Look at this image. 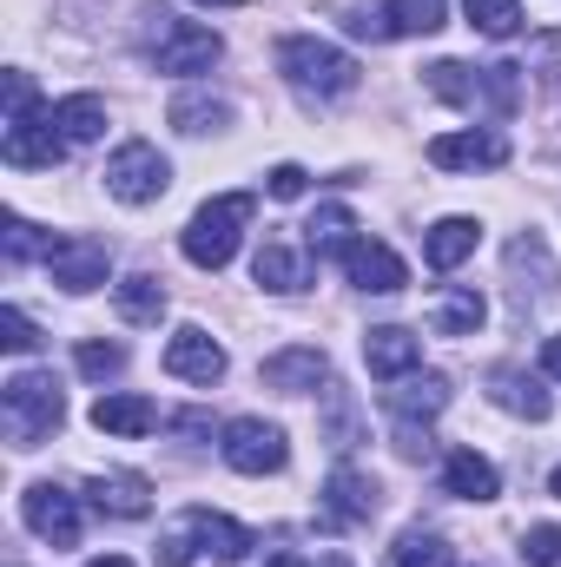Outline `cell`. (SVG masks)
Here are the masks:
<instances>
[{
	"label": "cell",
	"mask_w": 561,
	"mask_h": 567,
	"mask_svg": "<svg viewBox=\"0 0 561 567\" xmlns=\"http://www.w3.org/2000/svg\"><path fill=\"white\" fill-rule=\"evenodd\" d=\"M93 429L100 435H152L159 429V410L145 396H100L93 403Z\"/></svg>",
	"instance_id": "cell-23"
},
{
	"label": "cell",
	"mask_w": 561,
	"mask_h": 567,
	"mask_svg": "<svg viewBox=\"0 0 561 567\" xmlns=\"http://www.w3.org/2000/svg\"><path fill=\"white\" fill-rule=\"evenodd\" d=\"M476 238H482V225H476V218H436V225H429V238H422L429 271H456L462 258H476Z\"/></svg>",
	"instance_id": "cell-20"
},
{
	"label": "cell",
	"mask_w": 561,
	"mask_h": 567,
	"mask_svg": "<svg viewBox=\"0 0 561 567\" xmlns=\"http://www.w3.org/2000/svg\"><path fill=\"white\" fill-rule=\"evenodd\" d=\"M225 462L238 468V475H278L284 462H290V442H284L278 423H265V416H238V423H225Z\"/></svg>",
	"instance_id": "cell-7"
},
{
	"label": "cell",
	"mask_w": 561,
	"mask_h": 567,
	"mask_svg": "<svg viewBox=\"0 0 561 567\" xmlns=\"http://www.w3.org/2000/svg\"><path fill=\"white\" fill-rule=\"evenodd\" d=\"M364 363H370V377L397 383L422 363V337L404 330V323H377V330H364Z\"/></svg>",
	"instance_id": "cell-15"
},
{
	"label": "cell",
	"mask_w": 561,
	"mask_h": 567,
	"mask_svg": "<svg viewBox=\"0 0 561 567\" xmlns=\"http://www.w3.org/2000/svg\"><path fill=\"white\" fill-rule=\"evenodd\" d=\"M225 120H232V100H218V93H178V100H172V126L192 133V140H198V133H218Z\"/></svg>",
	"instance_id": "cell-28"
},
{
	"label": "cell",
	"mask_w": 561,
	"mask_h": 567,
	"mask_svg": "<svg viewBox=\"0 0 561 567\" xmlns=\"http://www.w3.org/2000/svg\"><path fill=\"white\" fill-rule=\"evenodd\" d=\"M265 567H310V561H304V555H272Z\"/></svg>",
	"instance_id": "cell-43"
},
{
	"label": "cell",
	"mask_w": 561,
	"mask_h": 567,
	"mask_svg": "<svg viewBox=\"0 0 561 567\" xmlns=\"http://www.w3.org/2000/svg\"><path fill=\"white\" fill-rule=\"evenodd\" d=\"M304 192H310V172H304V165H272V198L290 205V198H304Z\"/></svg>",
	"instance_id": "cell-37"
},
{
	"label": "cell",
	"mask_w": 561,
	"mask_h": 567,
	"mask_svg": "<svg viewBox=\"0 0 561 567\" xmlns=\"http://www.w3.org/2000/svg\"><path fill=\"white\" fill-rule=\"evenodd\" d=\"M20 522H27L47 548H80V502H73L67 488H53V482H33V488L20 495Z\"/></svg>",
	"instance_id": "cell-8"
},
{
	"label": "cell",
	"mask_w": 561,
	"mask_h": 567,
	"mask_svg": "<svg viewBox=\"0 0 561 567\" xmlns=\"http://www.w3.org/2000/svg\"><path fill=\"white\" fill-rule=\"evenodd\" d=\"M185 528H192L198 555H218V561H245V548H252V535L218 508H185Z\"/></svg>",
	"instance_id": "cell-19"
},
{
	"label": "cell",
	"mask_w": 561,
	"mask_h": 567,
	"mask_svg": "<svg viewBox=\"0 0 561 567\" xmlns=\"http://www.w3.org/2000/svg\"><path fill=\"white\" fill-rule=\"evenodd\" d=\"M165 370L178 377V383H218L225 377V350L198 330V323H185V330H172V343H165Z\"/></svg>",
	"instance_id": "cell-14"
},
{
	"label": "cell",
	"mask_w": 561,
	"mask_h": 567,
	"mask_svg": "<svg viewBox=\"0 0 561 567\" xmlns=\"http://www.w3.org/2000/svg\"><path fill=\"white\" fill-rule=\"evenodd\" d=\"M390 410H397L404 423H429V416L449 410V383H442V377H410L404 390H390Z\"/></svg>",
	"instance_id": "cell-27"
},
{
	"label": "cell",
	"mask_w": 561,
	"mask_h": 567,
	"mask_svg": "<svg viewBox=\"0 0 561 567\" xmlns=\"http://www.w3.org/2000/svg\"><path fill=\"white\" fill-rule=\"evenodd\" d=\"M462 13H469V27L489 33V40H509V33L522 27V0H462Z\"/></svg>",
	"instance_id": "cell-32"
},
{
	"label": "cell",
	"mask_w": 561,
	"mask_h": 567,
	"mask_svg": "<svg viewBox=\"0 0 561 567\" xmlns=\"http://www.w3.org/2000/svg\"><path fill=\"white\" fill-rule=\"evenodd\" d=\"M47 120H53V133L67 145H93L106 133V100H100V93H73V100L47 106Z\"/></svg>",
	"instance_id": "cell-21"
},
{
	"label": "cell",
	"mask_w": 561,
	"mask_h": 567,
	"mask_svg": "<svg viewBox=\"0 0 561 567\" xmlns=\"http://www.w3.org/2000/svg\"><path fill=\"white\" fill-rule=\"evenodd\" d=\"M7 165H20V172H53L60 158H67V140L53 133V120L47 113H27V120H7Z\"/></svg>",
	"instance_id": "cell-12"
},
{
	"label": "cell",
	"mask_w": 561,
	"mask_h": 567,
	"mask_svg": "<svg viewBox=\"0 0 561 567\" xmlns=\"http://www.w3.org/2000/svg\"><path fill=\"white\" fill-rule=\"evenodd\" d=\"M265 390H284V396H304V390H317L324 377H330V357L317 350V343H290L278 357H265Z\"/></svg>",
	"instance_id": "cell-16"
},
{
	"label": "cell",
	"mask_w": 561,
	"mask_h": 567,
	"mask_svg": "<svg viewBox=\"0 0 561 567\" xmlns=\"http://www.w3.org/2000/svg\"><path fill=\"white\" fill-rule=\"evenodd\" d=\"M422 80H429L436 100H449V106H462V113H496V120H509V113L522 106V66H462V60H436Z\"/></svg>",
	"instance_id": "cell-1"
},
{
	"label": "cell",
	"mask_w": 561,
	"mask_h": 567,
	"mask_svg": "<svg viewBox=\"0 0 561 567\" xmlns=\"http://www.w3.org/2000/svg\"><path fill=\"white\" fill-rule=\"evenodd\" d=\"M482 317H489V303H482V290H469V284H456V290L436 297V330H442V337H476Z\"/></svg>",
	"instance_id": "cell-25"
},
{
	"label": "cell",
	"mask_w": 561,
	"mask_h": 567,
	"mask_svg": "<svg viewBox=\"0 0 561 567\" xmlns=\"http://www.w3.org/2000/svg\"><path fill=\"white\" fill-rule=\"evenodd\" d=\"M113 303H120L126 323H159L165 317V284L152 278V271H133V278L113 284Z\"/></svg>",
	"instance_id": "cell-26"
},
{
	"label": "cell",
	"mask_w": 561,
	"mask_h": 567,
	"mask_svg": "<svg viewBox=\"0 0 561 567\" xmlns=\"http://www.w3.org/2000/svg\"><path fill=\"white\" fill-rule=\"evenodd\" d=\"M172 429H185V435H205L212 416H198V410H185V416H172Z\"/></svg>",
	"instance_id": "cell-41"
},
{
	"label": "cell",
	"mask_w": 561,
	"mask_h": 567,
	"mask_svg": "<svg viewBox=\"0 0 561 567\" xmlns=\"http://www.w3.org/2000/svg\"><path fill=\"white\" fill-rule=\"evenodd\" d=\"M317 515H324V528H357V522H370L377 515V482L364 475V468H330V482H324V495H317Z\"/></svg>",
	"instance_id": "cell-9"
},
{
	"label": "cell",
	"mask_w": 561,
	"mask_h": 567,
	"mask_svg": "<svg viewBox=\"0 0 561 567\" xmlns=\"http://www.w3.org/2000/svg\"><path fill=\"white\" fill-rule=\"evenodd\" d=\"M0 403H7V435H13V449H40L53 429L67 423V396H60V383L40 377V370L7 377Z\"/></svg>",
	"instance_id": "cell-4"
},
{
	"label": "cell",
	"mask_w": 561,
	"mask_h": 567,
	"mask_svg": "<svg viewBox=\"0 0 561 567\" xmlns=\"http://www.w3.org/2000/svg\"><path fill=\"white\" fill-rule=\"evenodd\" d=\"M47 271H53L60 290H100V284L113 278V251L100 238H60L47 251Z\"/></svg>",
	"instance_id": "cell-11"
},
{
	"label": "cell",
	"mask_w": 561,
	"mask_h": 567,
	"mask_svg": "<svg viewBox=\"0 0 561 567\" xmlns=\"http://www.w3.org/2000/svg\"><path fill=\"white\" fill-rule=\"evenodd\" d=\"M80 377H93V383H106V377H120L126 370V350L120 343H80Z\"/></svg>",
	"instance_id": "cell-33"
},
{
	"label": "cell",
	"mask_w": 561,
	"mask_h": 567,
	"mask_svg": "<svg viewBox=\"0 0 561 567\" xmlns=\"http://www.w3.org/2000/svg\"><path fill=\"white\" fill-rule=\"evenodd\" d=\"M86 567H133V561H120V555H100V561H86Z\"/></svg>",
	"instance_id": "cell-44"
},
{
	"label": "cell",
	"mask_w": 561,
	"mask_h": 567,
	"mask_svg": "<svg viewBox=\"0 0 561 567\" xmlns=\"http://www.w3.org/2000/svg\"><path fill=\"white\" fill-rule=\"evenodd\" d=\"M429 165H442V172H496V165H509V140L496 126L442 133V140H429Z\"/></svg>",
	"instance_id": "cell-10"
},
{
	"label": "cell",
	"mask_w": 561,
	"mask_h": 567,
	"mask_svg": "<svg viewBox=\"0 0 561 567\" xmlns=\"http://www.w3.org/2000/svg\"><path fill=\"white\" fill-rule=\"evenodd\" d=\"M165 185H172V165H165L159 145L126 140L106 158V192H113L120 205H152V198H165Z\"/></svg>",
	"instance_id": "cell-6"
},
{
	"label": "cell",
	"mask_w": 561,
	"mask_h": 567,
	"mask_svg": "<svg viewBox=\"0 0 561 567\" xmlns=\"http://www.w3.org/2000/svg\"><path fill=\"white\" fill-rule=\"evenodd\" d=\"M60 238H40L27 218H7V265H27V258H40V251H53Z\"/></svg>",
	"instance_id": "cell-34"
},
{
	"label": "cell",
	"mask_w": 561,
	"mask_h": 567,
	"mask_svg": "<svg viewBox=\"0 0 561 567\" xmlns=\"http://www.w3.org/2000/svg\"><path fill=\"white\" fill-rule=\"evenodd\" d=\"M252 278L265 284V290H278V297H290V290H304V258L284 238H265L258 258H252Z\"/></svg>",
	"instance_id": "cell-24"
},
{
	"label": "cell",
	"mask_w": 561,
	"mask_h": 567,
	"mask_svg": "<svg viewBox=\"0 0 561 567\" xmlns=\"http://www.w3.org/2000/svg\"><path fill=\"white\" fill-rule=\"evenodd\" d=\"M27 113H33V80L7 73V120H27Z\"/></svg>",
	"instance_id": "cell-39"
},
{
	"label": "cell",
	"mask_w": 561,
	"mask_h": 567,
	"mask_svg": "<svg viewBox=\"0 0 561 567\" xmlns=\"http://www.w3.org/2000/svg\"><path fill=\"white\" fill-rule=\"evenodd\" d=\"M344 278L357 284V290H370V297H397L410 271H404V258L390 251V245H377V238H357L350 251H344Z\"/></svg>",
	"instance_id": "cell-13"
},
{
	"label": "cell",
	"mask_w": 561,
	"mask_h": 567,
	"mask_svg": "<svg viewBox=\"0 0 561 567\" xmlns=\"http://www.w3.org/2000/svg\"><path fill=\"white\" fill-rule=\"evenodd\" d=\"M442 0H390L384 7V27H390V40H417V33H436L442 27Z\"/></svg>",
	"instance_id": "cell-30"
},
{
	"label": "cell",
	"mask_w": 561,
	"mask_h": 567,
	"mask_svg": "<svg viewBox=\"0 0 561 567\" xmlns=\"http://www.w3.org/2000/svg\"><path fill=\"white\" fill-rule=\"evenodd\" d=\"M252 212H258V198H252V192H225V198H205V205L192 212V225L178 231V251H185L198 271H225V265L238 258V238H245Z\"/></svg>",
	"instance_id": "cell-2"
},
{
	"label": "cell",
	"mask_w": 561,
	"mask_h": 567,
	"mask_svg": "<svg viewBox=\"0 0 561 567\" xmlns=\"http://www.w3.org/2000/svg\"><path fill=\"white\" fill-rule=\"evenodd\" d=\"M0 343H7L13 357H27V350H40V330L27 323V310H13V303L0 310Z\"/></svg>",
	"instance_id": "cell-36"
},
{
	"label": "cell",
	"mask_w": 561,
	"mask_h": 567,
	"mask_svg": "<svg viewBox=\"0 0 561 567\" xmlns=\"http://www.w3.org/2000/svg\"><path fill=\"white\" fill-rule=\"evenodd\" d=\"M542 370L561 383V337H549V343H542Z\"/></svg>",
	"instance_id": "cell-42"
},
{
	"label": "cell",
	"mask_w": 561,
	"mask_h": 567,
	"mask_svg": "<svg viewBox=\"0 0 561 567\" xmlns=\"http://www.w3.org/2000/svg\"><path fill=\"white\" fill-rule=\"evenodd\" d=\"M192 555H198V548H192V528L178 522V528L159 542V567H192Z\"/></svg>",
	"instance_id": "cell-38"
},
{
	"label": "cell",
	"mask_w": 561,
	"mask_h": 567,
	"mask_svg": "<svg viewBox=\"0 0 561 567\" xmlns=\"http://www.w3.org/2000/svg\"><path fill=\"white\" fill-rule=\"evenodd\" d=\"M278 73L290 80V93H304V100H344L357 86V60L344 47L317 40V33L278 40Z\"/></svg>",
	"instance_id": "cell-3"
},
{
	"label": "cell",
	"mask_w": 561,
	"mask_h": 567,
	"mask_svg": "<svg viewBox=\"0 0 561 567\" xmlns=\"http://www.w3.org/2000/svg\"><path fill=\"white\" fill-rule=\"evenodd\" d=\"M522 561L529 567H561V528H549V522L529 528V535H522Z\"/></svg>",
	"instance_id": "cell-35"
},
{
	"label": "cell",
	"mask_w": 561,
	"mask_h": 567,
	"mask_svg": "<svg viewBox=\"0 0 561 567\" xmlns=\"http://www.w3.org/2000/svg\"><path fill=\"white\" fill-rule=\"evenodd\" d=\"M198 7H245V0H198Z\"/></svg>",
	"instance_id": "cell-45"
},
{
	"label": "cell",
	"mask_w": 561,
	"mask_h": 567,
	"mask_svg": "<svg viewBox=\"0 0 561 567\" xmlns=\"http://www.w3.org/2000/svg\"><path fill=\"white\" fill-rule=\"evenodd\" d=\"M536 60L549 66V80H555V86H561V33H549V40L536 47Z\"/></svg>",
	"instance_id": "cell-40"
},
{
	"label": "cell",
	"mask_w": 561,
	"mask_h": 567,
	"mask_svg": "<svg viewBox=\"0 0 561 567\" xmlns=\"http://www.w3.org/2000/svg\"><path fill=\"white\" fill-rule=\"evenodd\" d=\"M86 495H93V508L113 515V522H140L145 508H152V482H145V475H126V468H120V475H93Z\"/></svg>",
	"instance_id": "cell-18"
},
{
	"label": "cell",
	"mask_w": 561,
	"mask_h": 567,
	"mask_svg": "<svg viewBox=\"0 0 561 567\" xmlns=\"http://www.w3.org/2000/svg\"><path fill=\"white\" fill-rule=\"evenodd\" d=\"M489 396H496L509 416H529V423H549V410H555V396H549L536 377H522V370H496V377H489Z\"/></svg>",
	"instance_id": "cell-22"
},
{
	"label": "cell",
	"mask_w": 561,
	"mask_h": 567,
	"mask_svg": "<svg viewBox=\"0 0 561 567\" xmlns=\"http://www.w3.org/2000/svg\"><path fill=\"white\" fill-rule=\"evenodd\" d=\"M442 488H449L456 502H496V495H502V475H496L489 455H476V449H449V462H442Z\"/></svg>",
	"instance_id": "cell-17"
},
{
	"label": "cell",
	"mask_w": 561,
	"mask_h": 567,
	"mask_svg": "<svg viewBox=\"0 0 561 567\" xmlns=\"http://www.w3.org/2000/svg\"><path fill=\"white\" fill-rule=\"evenodd\" d=\"M549 488H555V495H561V468H555V482H549Z\"/></svg>",
	"instance_id": "cell-46"
},
{
	"label": "cell",
	"mask_w": 561,
	"mask_h": 567,
	"mask_svg": "<svg viewBox=\"0 0 561 567\" xmlns=\"http://www.w3.org/2000/svg\"><path fill=\"white\" fill-rule=\"evenodd\" d=\"M350 231H357V218H350V212H344V205H324V212H317V218H310V225H304V245H310V251H317V258H344V251H350V245H357V238H350Z\"/></svg>",
	"instance_id": "cell-29"
},
{
	"label": "cell",
	"mask_w": 561,
	"mask_h": 567,
	"mask_svg": "<svg viewBox=\"0 0 561 567\" xmlns=\"http://www.w3.org/2000/svg\"><path fill=\"white\" fill-rule=\"evenodd\" d=\"M390 567H449V542L429 535V528H404L397 548H390Z\"/></svg>",
	"instance_id": "cell-31"
},
{
	"label": "cell",
	"mask_w": 561,
	"mask_h": 567,
	"mask_svg": "<svg viewBox=\"0 0 561 567\" xmlns=\"http://www.w3.org/2000/svg\"><path fill=\"white\" fill-rule=\"evenodd\" d=\"M218 53H225V40H218L212 27L172 20V13L159 7V33H152V66H159V73H212Z\"/></svg>",
	"instance_id": "cell-5"
}]
</instances>
